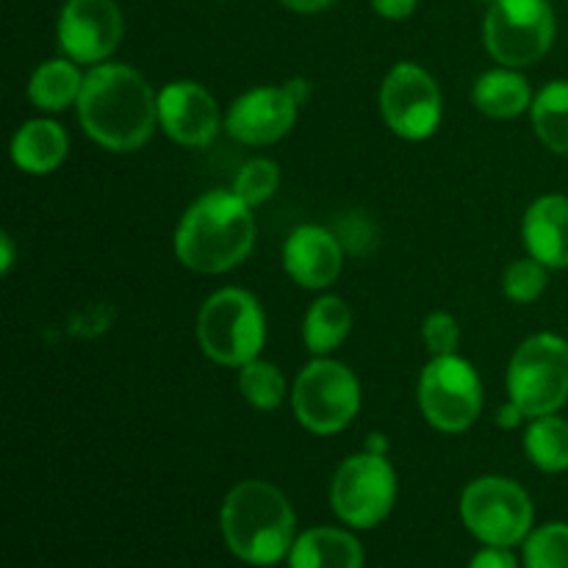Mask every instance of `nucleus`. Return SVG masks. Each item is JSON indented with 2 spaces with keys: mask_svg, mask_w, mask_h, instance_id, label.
I'll return each mask as SVG.
<instances>
[{
  "mask_svg": "<svg viewBox=\"0 0 568 568\" xmlns=\"http://www.w3.org/2000/svg\"><path fill=\"white\" fill-rule=\"evenodd\" d=\"M220 521L227 549L253 566H275L297 541L292 503L281 488L264 480H247L231 488Z\"/></svg>",
  "mask_w": 568,
  "mask_h": 568,
  "instance_id": "7ed1b4c3",
  "label": "nucleus"
},
{
  "mask_svg": "<svg viewBox=\"0 0 568 568\" xmlns=\"http://www.w3.org/2000/svg\"><path fill=\"white\" fill-rule=\"evenodd\" d=\"M483 3H494V0H483Z\"/></svg>",
  "mask_w": 568,
  "mask_h": 568,
  "instance_id": "c9c22d12",
  "label": "nucleus"
},
{
  "mask_svg": "<svg viewBox=\"0 0 568 568\" xmlns=\"http://www.w3.org/2000/svg\"><path fill=\"white\" fill-rule=\"evenodd\" d=\"M286 9L300 11V14H316V11H325L327 6H333L336 0H281Z\"/></svg>",
  "mask_w": 568,
  "mask_h": 568,
  "instance_id": "2f4dec72",
  "label": "nucleus"
},
{
  "mask_svg": "<svg viewBox=\"0 0 568 568\" xmlns=\"http://www.w3.org/2000/svg\"><path fill=\"white\" fill-rule=\"evenodd\" d=\"M544 288H547V266H544L541 261L532 258V255L530 258L514 261V264L505 270L503 292L505 297L514 300V303H536L544 294Z\"/></svg>",
  "mask_w": 568,
  "mask_h": 568,
  "instance_id": "bb28decb",
  "label": "nucleus"
},
{
  "mask_svg": "<svg viewBox=\"0 0 568 568\" xmlns=\"http://www.w3.org/2000/svg\"><path fill=\"white\" fill-rule=\"evenodd\" d=\"M83 78L87 75L78 72L72 59L44 61L33 70L31 81H28V98L42 111H64L67 105L78 103V98H81Z\"/></svg>",
  "mask_w": 568,
  "mask_h": 568,
  "instance_id": "aec40b11",
  "label": "nucleus"
},
{
  "mask_svg": "<svg viewBox=\"0 0 568 568\" xmlns=\"http://www.w3.org/2000/svg\"><path fill=\"white\" fill-rule=\"evenodd\" d=\"M70 153L67 131L53 120H31L11 139V161L28 175H48L59 170Z\"/></svg>",
  "mask_w": 568,
  "mask_h": 568,
  "instance_id": "f3484780",
  "label": "nucleus"
},
{
  "mask_svg": "<svg viewBox=\"0 0 568 568\" xmlns=\"http://www.w3.org/2000/svg\"><path fill=\"white\" fill-rule=\"evenodd\" d=\"M239 388L258 410H275L286 399V377L270 361H250L239 369Z\"/></svg>",
  "mask_w": 568,
  "mask_h": 568,
  "instance_id": "b1692460",
  "label": "nucleus"
},
{
  "mask_svg": "<svg viewBox=\"0 0 568 568\" xmlns=\"http://www.w3.org/2000/svg\"><path fill=\"white\" fill-rule=\"evenodd\" d=\"M521 419H525V410H521L514 399H510L508 405H503L497 414V425L505 427V430H514V427H519Z\"/></svg>",
  "mask_w": 568,
  "mask_h": 568,
  "instance_id": "7c9ffc66",
  "label": "nucleus"
},
{
  "mask_svg": "<svg viewBox=\"0 0 568 568\" xmlns=\"http://www.w3.org/2000/svg\"><path fill=\"white\" fill-rule=\"evenodd\" d=\"M469 568H519L514 555L503 547H486L471 558Z\"/></svg>",
  "mask_w": 568,
  "mask_h": 568,
  "instance_id": "c85d7f7f",
  "label": "nucleus"
},
{
  "mask_svg": "<svg viewBox=\"0 0 568 568\" xmlns=\"http://www.w3.org/2000/svg\"><path fill=\"white\" fill-rule=\"evenodd\" d=\"M532 499L508 477H480L460 497L466 530L486 547L510 549L525 544L532 530Z\"/></svg>",
  "mask_w": 568,
  "mask_h": 568,
  "instance_id": "423d86ee",
  "label": "nucleus"
},
{
  "mask_svg": "<svg viewBox=\"0 0 568 568\" xmlns=\"http://www.w3.org/2000/svg\"><path fill=\"white\" fill-rule=\"evenodd\" d=\"M471 100L486 116L510 120V116H519L521 111L530 109L532 92L525 75L514 72V67H503V70L483 72L477 78Z\"/></svg>",
  "mask_w": 568,
  "mask_h": 568,
  "instance_id": "6ab92c4d",
  "label": "nucleus"
},
{
  "mask_svg": "<svg viewBox=\"0 0 568 568\" xmlns=\"http://www.w3.org/2000/svg\"><path fill=\"white\" fill-rule=\"evenodd\" d=\"M525 568H568V525H544L525 541Z\"/></svg>",
  "mask_w": 568,
  "mask_h": 568,
  "instance_id": "393cba45",
  "label": "nucleus"
},
{
  "mask_svg": "<svg viewBox=\"0 0 568 568\" xmlns=\"http://www.w3.org/2000/svg\"><path fill=\"white\" fill-rule=\"evenodd\" d=\"M122 39L114 0H67L59 17V44L75 64H103Z\"/></svg>",
  "mask_w": 568,
  "mask_h": 568,
  "instance_id": "f8f14e48",
  "label": "nucleus"
},
{
  "mask_svg": "<svg viewBox=\"0 0 568 568\" xmlns=\"http://www.w3.org/2000/svg\"><path fill=\"white\" fill-rule=\"evenodd\" d=\"M381 111L386 116V125L397 136L419 142V139L433 136L442 125V89L433 81L430 72L422 70L419 64L403 61L383 81Z\"/></svg>",
  "mask_w": 568,
  "mask_h": 568,
  "instance_id": "9b49d317",
  "label": "nucleus"
},
{
  "mask_svg": "<svg viewBox=\"0 0 568 568\" xmlns=\"http://www.w3.org/2000/svg\"><path fill=\"white\" fill-rule=\"evenodd\" d=\"M369 453H377V455H386V438L383 436H369Z\"/></svg>",
  "mask_w": 568,
  "mask_h": 568,
  "instance_id": "f704fd0d",
  "label": "nucleus"
},
{
  "mask_svg": "<svg viewBox=\"0 0 568 568\" xmlns=\"http://www.w3.org/2000/svg\"><path fill=\"white\" fill-rule=\"evenodd\" d=\"M197 342L211 361L236 366L258 358L266 342V320L258 300L244 288L211 294L197 316Z\"/></svg>",
  "mask_w": 568,
  "mask_h": 568,
  "instance_id": "20e7f679",
  "label": "nucleus"
},
{
  "mask_svg": "<svg viewBox=\"0 0 568 568\" xmlns=\"http://www.w3.org/2000/svg\"><path fill=\"white\" fill-rule=\"evenodd\" d=\"M422 338H425V347L433 358H442V355H455L460 344V327L455 322L453 314L447 311H436L425 320L422 327Z\"/></svg>",
  "mask_w": 568,
  "mask_h": 568,
  "instance_id": "cd10ccee",
  "label": "nucleus"
},
{
  "mask_svg": "<svg viewBox=\"0 0 568 568\" xmlns=\"http://www.w3.org/2000/svg\"><path fill=\"white\" fill-rule=\"evenodd\" d=\"M353 331V311L342 297H322L308 308L303 322V342L314 355H327L344 344Z\"/></svg>",
  "mask_w": 568,
  "mask_h": 568,
  "instance_id": "412c9836",
  "label": "nucleus"
},
{
  "mask_svg": "<svg viewBox=\"0 0 568 568\" xmlns=\"http://www.w3.org/2000/svg\"><path fill=\"white\" fill-rule=\"evenodd\" d=\"M397 503V471L386 455L361 453L338 466L331 483V505L344 525L372 530Z\"/></svg>",
  "mask_w": 568,
  "mask_h": 568,
  "instance_id": "1a4fd4ad",
  "label": "nucleus"
},
{
  "mask_svg": "<svg viewBox=\"0 0 568 568\" xmlns=\"http://www.w3.org/2000/svg\"><path fill=\"white\" fill-rule=\"evenodd\" d=\"M0 244H3V261H0V270H3L6 275V272L11 270V264H14V247H11V236H6V233L3 239H0Z\"/></svg>",
  "mask_w": 568,
  "mask_h": 568,
  "instance_id": "72a5a7b5",
  "label": "nucleus"
},
{
  "mask_svg": "<svg viewBox=\"0 0 568 568\" xmlns=\"http://www.w3.org/2000/svg\"><path fill=\"white\" fill-rule=\"evenodd\" d=\"M75 105L83 131L114 153L144 148L159 122V98L142 72L125 64L92 67Z\"/></svg>",
  "mask_w": 568,
  "mask_h": 568,
  "instance_id": "f257e3e1",
  "label": "nucleus"
},
{
  "mask_svg": "<svg viewBox=\"0 0 568 568\" xmlns=\"http://www.w3.org/2000/svg\"><path fill=\"white\" fill-rule=\"evenodd\" d=\"M288 568H364V549L347 530L314 527L294 541Z\"/></svg>",
  "mask_w": 568,
  "mask_h": 568,
  "instance_id": "a211bd4d",
  "label": "nucleus"
},
{
  "mask_svg": "<svg viewBox=\"0 0 568 568\" xmlns=\"http://www.w3.org/2000/svg\"><path fill=\"white\" fill-rule=\"evenodd\" d=\"M294 414L316 436L342 433L361 410V383L353 369L320 355L294 381Z\"/></svg>",
  "mask_w": 568,
  "mask_h": 568,
  "instance_id": "0eeeda50",
  "label": "nucleus"
},
{
  "mask_svg": "<svg viewBox=\"0 0 568 568\" xmlns=\"http://www.w3.org/2000/svg\"><path fill=\"white\" fill-rule=\"evenodd\" d=\"M283 266L303 288H327L342 272V244L327 227L300 225L283 244Z\"/></svg>",
  "mask_w": 568,
  "mask_h": 568,
  "instance_id": "2eb2a0df",
  "label": "nucleus"
},
{
  "mask_svg": "<svg viewBox=\"0 0 568 568\" xmlns=\"http://www.w3.org/2000/svg\"><path fill=\"white\" fill-rule=\"evenodd\" d=\"M159 125L183 148H209L220 133V105L194 81H172L159 92Z\"/></svg>",
  "mask_w": 568,
  "mask_h": 568,
  "instance_id": "ddd939ff",
  "label": "nucleus"
},
{
  "mask_svg": "<svg viewBox=\"0 0 568 568\" xmlns=\"http://www.w3.org/2000/svg\"><path fill=\"white\" fill-rule=\"evenodd\" d=\"M286 89L292 92V98L297 100V103H303V100L308 98V92H311V83L303 81V78H297V81H288Z\"/></svg>",
  "mask_w": 568,
  "mask_h": 568,
  "instance_id": "473e14b6",
  "label": "nucleus"
},
{
  "mask_svg": "<svg viewBox=\"0 0 568 568\" xmlns=\"http://www.w3.org/2000/svg\"><path fill=\"white\" fill-rule=\"evenodd\" d=\"M483 39L503 67L541 61L555 42V11L549 0H494L483 22Z\"/></svg>",
  "mask_w": 568,
  "mask_h": 568,
  "instance_id": "6e6552de",
  "label": "nucleus"
},
{
  "mask_svg": "<svg viewBox=\"0 0 568 568\" xmlns=\"http://www.w3.org/2000/svg\"><path fill=\"white\" fill-rule=\"evenodd\" d=\"M300 103L286 87H258L233 100L225 131L242 144H272L297 122Z\"/></svg>",
  "mask_w": 568,
  "mask_h": 568,
  "instance_id": "4468645a",
  "label": "nucleus"
},
{
  "mask_svg": "<svg viewBox=\"0 0 568 568\" xmlns=\"http://www.w3.org/2000/svg\"><path fill=\"white\" fill-rule=\"evenodd\" d=\"M508 394L525 416L558 414L568 399V342L555 333L530 336L508 366Z\"/></svg>",
  "mask_w": 568,
  "mask_h": 568,
  "instance_id": "39448f33",
  "label": "nucleus"
},
{
  "mask_svg": "<svg viewBox=\"0 0 568 568\" xmlns=\"http://www.w3.org/2000/svg\"><path fill=\"white\" fill-rule=\"evenodd\" d=\"M525 453L547 475L568 469V422L560 416H536L525 433Z\"/></svg>",
  "mask_w": 568,
  "mask_h": 568,
  "instance_id": "4be33fe9",
  "label": "nucleus"
},
{
  "mask_svg": "<svg viewBox=\"0 0 568 568\" xmlns=\"http://www.w3.org/2000/svg\"><path fill=\"white\" fill-rule=\"evenodd\" d=\"M527 253L541 261L547 270L568 266V197L544 194L527 209L521 225Z\"/></svg>",
  "mask_w": 568,
  "mask_h": 568,
  "instance_id": "dca6fc26",
  "label": "nucleus"
},
{
  "mask_svg": "<svg viewBox=\"0 0 568 568\" xmlns=\"http://www.w3.org/2000/svg\"><path fill=\"white\" fill-rule=\"evenodd\" d=\"M255 242L253 209L233 192H209L183 214L175 231V253L183 266L203 275L233 270Z\"/></svg>",
  "mask_w": 568,
  "mask_h": 568,
  "instance_id": "f03ea898",
  "label": "nucleus"
},
{
  "mask_svg": "<svg viewBox=\"0 0 568 568\" xmlns=\"http://www.w3.org/2000/svg\"><path fill=\"white\" fill-rule=\"evenodd\" d=\"M419 0H372V9L386 20H405L416 11Z\"/></svg>",
  "mask_w": 568,
  "mask_h": 568,
  "instance_id": "c756f323",
  "label": "nucleus"
},
{
  "mask_svg": "<svg viewBox=\"0 0 568 568\" xmlns=\"http://www.w3.org/2000/svg\"><path fill=\"white\" fill-rule=\"evenodd\" d=\"M281 186V170H277L275 161L270 159H253L239 170V175L233 178V189L239 200L255 209V205L266 203L272 194Z\"/></svg>",
  "mask_w": 568,
  "mask_h": 568,
  "instance_id": "a878e982",
  "label": "nucleus"
},
{
  "mask_svg": "<svg viewBox=\"0 0 568 568\" xmlns=\"http://www.w3.org/2000/svg\"><path fill=\"white\" fill-rule=\"evenodd\" d=\"M532 128L555 153L568 155V81H552L532 100Z\"/></svg>",
  "mask_w": 568,
  "mask_h": 568,
  "instance_id": "5701e85b",
  "label": "nucleus"
},
{
  "mask_svg": "<svg viewBox=\"0 0 568 568\" xmlns=\"http://www.w3.org/2000/svg\"><path fill=\"white\" fill-rule=\"evenodd\" d=\"M419 408L436 430H469L483 410V386L475 366L460 355L433 358L422 372Z\"/></svg>",
  "mask_w": 568,
  "mask_h": 568,
  "instance_id": "9d476101",
  "label": "nucleus"
}]
</instances>
